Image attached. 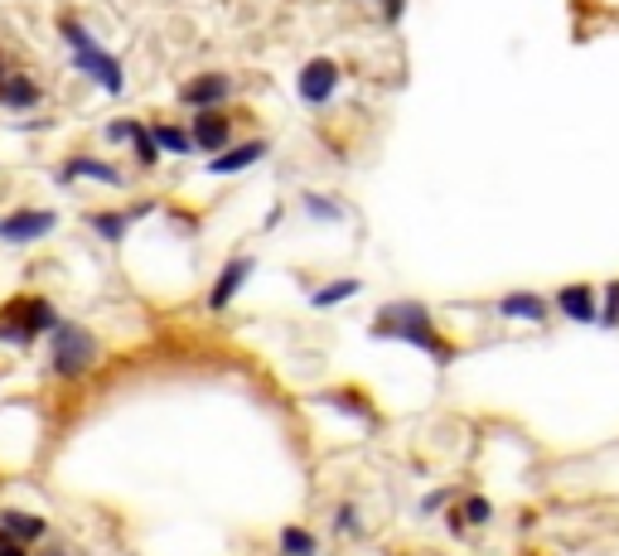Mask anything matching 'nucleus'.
<instances>
[{
	"label": "nucleus",
	"mask_w": 619,
	"mask_h": 556,
	"mask_svg": "<svg viewBox=\"0 0 619 556\" xmlns=\"http://www.w3.org/2000/svg\"><path fill=\"white\" fill-rule=\"evenodd\" d=\"M151 141L161 145V155H194L189 131L175 126V121H155V126H151Z\"/></svg>",
	"instance_id": "16"
},
{
	"label": "nucleus",
	"mask_w": 619,
	"mask_h": 556,
	"mask_svg": "<svg viewBox=\"0 0 619 556\" xmlns=\"http://www.w3.org/2000/svg\"><path fill=\"white\" fill-rule=\"evenodd\" d=\"M48 334H54V372L58 378H82L97 358V338L82 324H68V320H58Z\"/></svg>",
	"instance_id": "4"
},
{
	"label": "nucleus",
	"mask_w": 619,
	"mask_h": 556,
	"mask_svg": "<svg viewBox=\"0 0 619 556\" xmlns=\"http://www.w3.org/2000/svg\"><path fill=\"white\" fill-rule=\"evenodd\" d=\"M334 523H339V527H344V532H349V527H354V523H358V513H354V508H339V518H334Z\"/></svg>",
	"instance_id": "26"
},
{
	"label": "nucleus",
	"mask_w": 619,
	"mask_h": 556,
	"mask_svg": "<svg viewBox=\"0 0 619 556\" xmlns=\"http://www.w3.org/2000/svg\"><path fill=\"white\" fill-rule=\"evenodd\" d=\"M0 556H24V542H15V537H5V532H0Z\"/></svg>",
	"instance_id": "25"
},
{
	"label": "nucleus",
	"mask_w": 619,
	"mask_h": 556,
	"mask_svg": "<svg viewBox=\"0 0 619 556\" xmlns=\"http://www.w3.org/2000/svg\"><path fill=\"white\" fill-rule=\"evenodd\" d=\"M281 552L286 556H314V537L306 527H286L281 532Z\"/></svg>",
	"instance_id": "21"
},
{
	"label": "nucleus",
	"mask_w": 619,
	"mask_h": 556,
	"mask_svg": "<svg viewBox=\"0 0 619 556\" xmlns=\"http://www.w3.org/2000/svg\"><path fill=\"white\" fill-rule=\"evenodd\" d=\"M58 227V213L54 209H15L0 218V242H10V247H30V242L48 237Z\"/></svg>",
	"instance_id": "5"
},
{
	"label": "nucleus",
	"mask_w": 619,
	"mask_h": 556,
	"mask_svg": "<svg viewBox=\"0 0 619 556\" xmlns=\"http://www.w3.org/2000/svg\"><path fill=\"white\" fill-rule=\"evenodd\" d=\"M44 102V88H40V78H30L24 68H10L5 78H0V107L5 112H15V116H24V112H34V107Z\"/></svg>",
	"instance_id": "9"
},
{
	"label": "nucleus",
	"mask_w": 619,
	"mask_h": 556,
	"mask_svg": "<svg viewBox=\"0 0 619 556\" xmlns=\"http://www.w3.org/2000/svg\"><path fill=\"white\" fill-rule=\"evenodd\" d=\"M78 179H92V185H107V189L126 185V175H121L112 160H97V155H73V160L58 169V185H78Z\"/></svg>",
	"instance_id": "10"
},
{
	"label": "nucleus",
	"mask_w": 619,
	"mask_h": 556,
	"mask_svg": "<svg viewBox=\"0 0 619 556\" xmlns=\"http://www.w3.org/2000/svg\"><path fill=\"white\" fill-rule=\"evenodd\" d=\"M556 305H562V314H572V320H596V296H590V286H566L562 296H556Z\"/></svg>",
	"instance_id": "17"
},
{
	"label": "nucleus",
	"mask_w": 619,
	"mask_h": 556,
	"mask_svg": "<svg viewBox=\"0 0 619 556\" xmlns=\"http://www.w3.org/2000/svg\"><path fill=\"white\" fill-rule=\"evenodd\" d=\"M605 300H610V310H605V324H615V320H619V286L605 290Z\"/></svg>",
	"instance_id": "24"
},
{
	"label": "nucleus",
	"mask_w": 619,
	"mask_h": 556,
	"mask_svg": "<svg viewBox=\"0 0 619 556\" xmlns=\"http://www.w3.org/2000/svg\"><path fill=\"white\" fill-rule=\"evenodd\" d=\"M145 209H131V213H88V227H92V233L97 237H102V242H121V237H126L131 233V223H136V218H141Z\"/></svg>",
	"instance_id": "14"
},
{
	"label": "nucleus",
	"mask_w": 619,
	"mask_h": 556,
	"mask_svg": "<svg viewBox=\"0 0 619 556\" xmlns=\"http://www.w3.org/2000/svg\"><path fill=\"white\" fill-rule=\"evenodd\" d=\"M300 203H306V213H310V218H320V223H339V218H344V209H339L330 193H306Z\"/></svg>",
	"instance_id": "20"
},
{
	"label": "nucleus",
	"mask_w": 619,
	"mask_h": 556,
	"mask_svg": "<svg viewBox=\"0 0 619 556\" xmlns=\"http://www.w3.org/2000/svg\"><path fill=\"white\" fill-rule=\"evenodd\" d=\"M272 145L266 141H242V145H223L218 155H209V175H242V169L262 165Z\"/></svg>",
	"instance_id": "11"
},
{
	"label": "nucleus",
	"mask_w": 619,
	"mask_h": 556,
	"mask_svg": "<svg viewBox=\"0 0 619 556\" xmlns=\"http://www.w3.org/2000/svg\"><path fill=\"white\" fill-rule=\"evenodd\" d=\"M5 73H10V68H5V54H0V78H5Z\"/></svg>",
	"instance_id": "28"
},
{
	"label": "nucleus",
	"mask_w": 619,
	"mask_h": 556,
	"mask_svg": "<svg viewBox=\"0 0 619 556\" xmlns=\"http://www.w3.org/2000/svg\"><path fill=\"white\" fill-rule=\"evenodd\" d=\"M228 97H233V78L228 73H218V68H203V73H194V78L179 88V102L194 107V112H209V107H223Z\"/></svg>",
	"instance_id": "6"
},
{
	"label": "nucleus",
	"mask_w": 619,
	"mask_h": 556,
	"mask_svg": "<svg viewBox=\"0 0 619 556\" xmlns=\"http://www.w3.org/2000/svg\"><path fill=\"white\" fill-rule=\"evenodd\" d=\"M402 10H407V0H383V15H387V24L402 20Z\"/></svg>",
	"instance_id": "23"
},
{
	"label": "nucleus",
	"mask_w": 619,
	"mask_h": 556,
	"mask_svg": "<svg viewBox=\"0 0 619 556\" xmlns=\"http://www.w3.org/2000/svg\"><path fill=\"white\" fill-rule=\"evenodd\" d=\"M0 532H5V537H15V542H40L48 532V523L40 513H15V508H10V513H0Z\"/></svg>",
	"instance_id": "15"
},
{
	"label": "nucleus",
	"mask_w": 619,
	"mask_h": 556,
	"mask_svg": "<svg viewBox=\"0 0 619 556\" xmlns=\"http://www.w3.org/2000/svg\"><path fill=\"white\" fill-rule=\"evenodd\" d=\"M499 314H504V320H532V324H542V320H548V300L532 296V290H513V296L499 300Z\"/></svg>",
	"instance_id": "13"
},
{
	"label": "nucleus",
	"mask_w": 619,
	"mask_h": 556,
	"mask_svg": "<svg viewBox=\"0 0 619 556\" xmlns=\"http://www.w3.org/2000/svg\"><path fill=\"white\" fill-rule=\"evenodd\" d=\"M126 145L136 151V160H141L145 169H151L155 160H161V145L151 141V126H141V121H136V131H131V141H126Z\"/></svg>",
	"instance_id": "19"
},
{
	"label": "nucleus",
	"mask_w": 619,
	"mask_h": 556,
	"mask_svg": "<svg viewBox=\"0 0 619 556\" xmlns=\"http://www.w3.org/2000/svg\"><path fill=\"white\" fill-rule=\"evenodd\" d=\"M358 281H354V276H344V281H330V286H320V290H314V296H310V305L314 310H330V305H339V300H349V296H358Z\"/></svg>",
	"instance_id": "18"
},
{
	"label": "nucleus",
	"mask_w": 619,
	"mask_h": 556,
	"mask_svg": "<svg viewBox=\"0 0 619 556\" xmlns=\"http://www.w3.org/2000/svg\"><path fill=\"white\" fill-rule=\"evenodd\" d=\"M44 556H64V552H44Z\"/></svg>",
	"instance_id": "29"
},
{
	"label": "nucleus",
	"mask_w": 619,
	"mask_h": 556,
	"mask_svg": "<svg viewBox=\"0 0 619 556\" xmlns=\"http://www.w3.org/2000/svg\"><path fill=\"white\" fill-rule=\"evenodd\" d=\"M58 34H64V44H68V54H73V68L82 73L88 82H97L102 92H112L121 97L126 92V68H121V58L112 54V48H102L88 34V24H78L73 15L58 20Z\"/></svg>",
	"instance_id": "1"
},
{
	"label": "nucleus",
	"mask_w": 619,
	"mask_h": 556,
	"mask_svg": "<svg viewBox=\"0 0 619 556\" xmlns=\"http://www.w3.org/2000/svg\"><path fill=\"white\" fill-rule=\"evenodd\" d=\"M58 324V310L44 296H20L0 310V344H34L40 334H48Z\"/></svg>",
	"instance_id": "3"
},
{
	"label": "nucleus",
	"mask_w": 619,
	"mask_h": 556,
	"mask_svg": "<svg viewBox=\"0 0 619 556\" xmlns=\"http://www.w3.org/2000/svg\"><path fill=\"white\" fill-rule=\"evenodd\" d=\"M252 266H257L252 257H233V262L223 266V271H218V281H213V290H209V310H228V305H233V296H237L242 286H247Z\"/></svg>",
	"instance_id": "12"
},
{
	"label": "nucleus",
	"mask_w": 619,
	"mask_h": 556,
	"mask_svg": "<svg viewBox=\"0 0 619 556\" xmlns=\"http://www.w3.org/2000/svg\"><path fill=\"white\" fill-rule=\"evenodd\" d=\"M296 92H300V102L306 107H324L339 92V64L334 58H310V64L300 68V78H296Z\"/></svg>",
	"instance_id": "7"
},
{
	"label": "nucleus",
	"mask_w": 619,
	"mask_h": 556,
	"mask_svg": "<svg viewBox=\"0 0 619 556\" xmlns=\"http://www.w3.org/2000/svg\"><path fill=\"white\" fill-rule=\"evenodd\" d=\"M373 338H402V344L411 348H427V354H435V363H451L455 348L441 344V334L431 330L427 310L411 305V300H402V305H387L378 320H373Z\"/></svg>",
	"instance_id": "2"
},
{
	"label": "nucleus",
	"mask_w": 619,
	"mask_h": 556,
	"mask_svg": "<svg viewBox=\"0 0 619 556\" xmlns=\"http://www.w3.org/2000/svg\"><path fill=\"white\" fill-rule=\"evenodd\" d=\"M189 141H194V151L218 155V151H223V145H233V121H228V112H223V107H209V112H194Z\"/></svg>",
	"instance_id": "8"
},
{
	"label": "nucleus",
	"mask_w": 619,
	"mask_h": 556,
	"mask_svg": "<svg viewBox=\"0 0 619 556\" xmlns=\"http://www.w3.org/2000/svg\"><path fill=\"white\" fill-rule=\"evenodd\" d=\"M131 131H136V121H131V116L107 121V141H131Z\"/></svg>",
	"instance_id": "22"
},
{
	"label": "nucleus",
	"mask_w": 619,
	"mask_h": 556,
	"mask_svg": "<svg viewBox=\"0 0 619 556\" xmlns=\"http://www.w3.org/2000/svg\"><path fill=\"white\" fill-rule=\"evenodd\" d=\"M469 518H475V523H484V518H489V503L475 499V503H469Z\"/></svg>",
	"instance_id": "27"
}]
</instances>
